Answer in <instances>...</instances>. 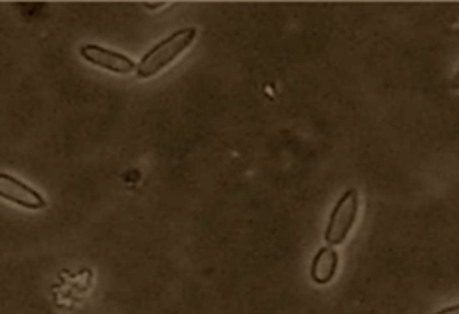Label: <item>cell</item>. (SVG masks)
Here are the masks:
<instances>
[{
    "label": "cell",
    "mask_w": 459,
    "mask_h": 314,
    "mask_svg": "<svg viewBox=\"0 0 459 314\" xmlns=\"http://www.w3.org/2000/svg\"><path fill=\"white\" fill-rule=\"evenodd\" d=\"M0 199L33 212L43 210L47 206L43 195L39 191H35L31 186L24 184L22 180L8 173H0Z\"/></svg>",
    "instance_id": "obj_3"
},
{
    "label": "cell",
    "mask_w": 459,
    "mask_h": 314,
    "mask_svg": "<svg viewBox=\"0 0 459 314\" xmlns=\"http://www.w3.org/2000/svg\"><path fill=\"white\" fill-rule=\"evenodd\" d=\"M197 30L182 28L175 33L168 35L159 45L152 47L140 63H136V75L140 80H151L159 75L164 68H168L173 61H177L191 45L195 43Z\"/></svg>",
    "instance_id": "obj_1"
},
{
    "label": "cell",
    "mask_w": 459,
    "mask_h": 314,
    "mask_svg": "<svg viewBox=\"0 0 459 314\" xmlns=\"http://www.w3.org/2000/svg\"><path fill=\"white\" fill-rule=\"evenodd\" d=\"M80 54L87 63H91L98 68H103L107 72H112V74L127 75L136 70V63L131 57H127L120 52L108 50L100 45H83L80 48Z\"/></svg>",
    "instance_id": "obj_4"
},
{
    "label": "cell",
    "mask_w": 459,
    "mask_h": 314,
    "mask_svg": "<svg viewBox=\"0 0 459 314\" xmlns=\"http://www.w3.org/2000/svg\"><path fill=\"white\" fill-rule=\"evenodd\" d=\"M359 205L360 201H359L357 189H348L338 199V203L331 212L325 233H324L327 247H338L348 240V235L351 233L359 215Z\"/></svg>",
    "instance_id": "obj_2"
},
{
    "label": "cell",
    "mask_w": 459,
    "mask_h": 314,
    "mask_svg": "<svg viewBox=\"0 0 459 314\" xmlns=\"http://www.w3.org/2000/svg\"><path fill=\"white\" fill-rule=\"evenodd\" d=\"M437 314H459V307H457V305H452V307H446V309L439 310Z\"/></svg>",
    "instance_id": "obj_6"
},
{
    "label": "cell",
    "mask_w": 459,
    "mask_h": 314,
    "mask_svg": "<svg viewBox=\"0 0 459 314\" xmlns=\"http://www.w3.org/2000/svg\"><path fill=\"white\" fill-rule=\"evenodd\" d=\"M338 252L333 247H324L316 252L311 265V278L318 285H327L334 280L338 270Z\"/></svg>",
    "instance_id": "obj_5"
}]
</instances>
